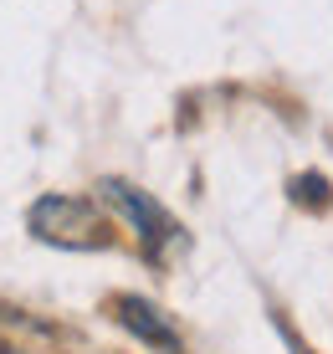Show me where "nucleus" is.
<instances>
[{
	"label": "nucleus",
	"instance_id": "obj_1",
	"mask_svg": "<svg viewBox=\"0 0 333 354\" xmlns=\"http://www.w3.org/2000/svg\"><path fill=\"white\" fill-rule=\"evenodd\" d=\"M31 236L46 241V247H67V252H97V247H113V226L108 216L97 211L93 201L82 195H41L26 216Z\"/></svg>",
	"mask_w": 333,
	"mask_h": 354
},
{
	"label": "nucleus",
	"instance_id": "obj_5",
	"mask_svg": "<svg viewBox=\"0 0 333 354\" xmlns=\"http://www.w3.org/2000/svg\"><path fill=\"white\" fill-rule=\"evenodd\" d=\"M0 354H16V349H6V344H0Z\"/></svg>",
	"mask_w": 333,
	"mask_h": 354
},
{
	"label": "nucleus",
	"instance_id": "obj_4",
	"mask_svg": "<svg viewBox=\"0 0 333 354\" xmlns=\"http://www.w3.org/2000/svg\"><path fill=\"white\" fill-rule=\"evenodd\" d=\"M292 201L313 205V211H328V205H333V185L323 175H298V180H292Z\"/></svg>",
	"mask_w": 333,
	"mask_h": 354
},
{
	"label": "nucleus",
	"instance_id": "obj_2",
	"mask_svg": "<svg viewBox=\"0 0 333 354\" xmlns=\"http://www.w3.org/2000/svg\"><path fill=\"white\" fill-rule=\"evenodd\" d=\"M97 190H103V201H108V205H118V211L133 221V231H139L144 257H149V262H164V257H169V247H180V241H184L180 221L154 201V195H144L139 185H129V180H103Z\"/></svg>",
	"mask_w": 333,
	"mask_h": 354
},
{
	"label": "nucleus",
	"instance_id": "obj_3",
	"mask_svg": "<svg viewBox=\"0 0 333 354\" xmlns=\"http://www.w3.org/2000/svg\"><path fill=\"white\" fill-rule=\"evenodd\" d=\"M113 319H118L123 328H129L133 339H144L149 349H159V354H184L180 328L169 324V313H164V308H154L149 298H133V292L113 298Z\"/></svg>",
	"mask_w": 333,
	"mask_h": 354
}]
</instances>
